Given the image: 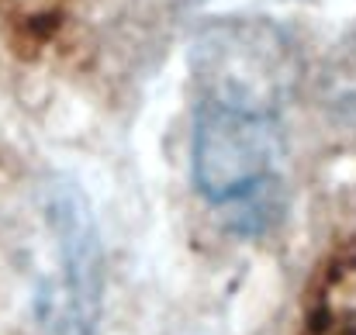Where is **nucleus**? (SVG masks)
I'll return each instance as SVG.
<instances>
[{
	"instance_id": "7ed1b4c3",
	"label": "nucleus",
	"mask_w": 356,
	"mask_h": 335,
	"mask_svg": "<svg viewBox=\"0 0 356 335\" xmlns=\"http://www.w3.org/2000/svg\"><path fill=\"white\" fill-rule=\"evenodd\" d=\"M49 224L59 245L63 284L42 301V315L52 335H94L101 315V287H104V263H101V238L97 224L87 208V197L70 180H52L45 197Z\"/></svg>"
},
{
	"instance_id": "f257e3e1",
	"label": "nucleus",
	"mask_w": 356,
	"mask_h": 335,
	"mask_svg": "<svg viewBox=\"0 0 356 335\" xmlns=\"http://www.w3.org/2000/svg\"><path fill=\"white\" fill-rule=\"evenodd\" d=\"M191 73L201 101L277 114L294 90L298 56L266 17H225L194 38Z\"/></svg>"
},
{
	"instance_id": "20e7f679",
	"label": "nucleus",
	"mask_w": 356,
	"mask_h": 335,
	"mask_svg": "<svg viewBox=\"0 0 356 335\" xmlns=\"http://www.w3.org/2000/svg\"><path fill=\"white\" fill-rule=\"evenodd\" d=\"M329 318H332V335H356V256L336 280Z\"/></svg>"
},
{
	"instance_id": "f03ea898",
	"label": "nucleus",
	"mask_w": 356,
	"mask_h": 335,
	"mask_svg": "<svg viewBox=\"0 0 356 335\" xmlns=\"http://www.w3.org/2000/svg\"><path fill=\"white\" fill-rule=\"evenodd\" d=\"M280 156L277 114L201 101L194 121V183L211 204L259 194Z\"/></svg>"
}]
</instances>
